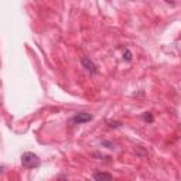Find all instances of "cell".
I'll return each mask as SVG.
<instances>
[{
    "mask_svg": "<svg viewBox=\"0 0 181 181\" xmlns=\"http://www.w3.org/2000/svg\"><path fill=\"white\" fill-rule=\"evenodd\" d=\"M102 144H103V146H107V147H109V149H113V147H115V144H113V143H110V141H106V140H103V141H102Z\"/></svg>",
    "mask_w": 181,
    "mask_h": 181,
    "instance_id": "6",
    "label": "cell"
},
{
    "mask_svg": "<svg viewBox=\"0 0 181 181\" xmlns=\"http://www.w3.org/2000/svg\"><path fill=\"white\" fill-rule=\"evenodd\" d=\"M93 116L90 113H85V112H81V113H76L72 119L69 120V123H75V124H81V123H86V122L92 120Z\"/></svg>",
    "mask_w": 181,
    "mask_h": 181,
    "instance_id": "2",
    "label": "cell"
},
{
    "mask_svg": "<svg viewBox=\"0 0 181 181\" xmlns=\"http://www.w3.org/2000/svg\"><path fill=\"white\" fill-rule=\"evenodd\" d=\"M93 178H95L96 181H105V180H112V174H109V173H95L93 174Z\"/></svg>",
    "mask_w": 181,
    "mask_h": 181,
    "instance_id": "4",
    "label": "cell"
},
{
    "mask_svg": "<svg viewBox=\"0 0 181 181\" xmlns=\"http://www.w3.org/2000/svg\"><path fill=\"white\" fill-rule=\"evenodd\" d=\"M166 3H170V4H175V0H164Z\"/></svg>",
    "mask_w": 181,
    "mask_h": 181,
    "instance_id": "9",
    "label": "cell"
},
{
    "mask_svg": "<svg viewBox=\"0 0 181 181\" xmlns=\"http://www.w3.org/2000/svg\"><path fill=\"white\" fill-rule=\"evenodd\" d=\"M109 126H115V127H119L120 126V122H109Z\"/></svg>",
    "mask_w": 181,
    "mask_h": 181,
    "instance_id": "8",
    "label": "cell"
},
{
    "mask_svg": "<svg viewBox=\"0 0 181 181\" xmlns=\"http://www.w3.org/2000/svg\"><path fill=\"white\" fill-rule=\"evenodd\" d=\"M81 64H82V67L88 71V72H90V74H96V72H98V67H96V65L90 61V58H88V57H82V58H81Z\"/></svg>",
    "mask_w": 181,
    "mask_h": 181,
    "instance_id": "3",
    "label": "cell"
},
{
    "mask_svg": "<svg viewBox=\"0 0 181 181\" xmlns=\"http://www.w3.org/2000/svg\"><path fill=\"white\" fill-rule=\"evenodd\" d=\"M21 164L27 168H36L40 166V157L31 151H25L21 156Z\"/></svg>",
    "mask_w": 181,
    "mask_h": 181,
    "instance_id": "1",
    "label": "cell"
},
{
    "mask_svg": "<svg viewBox=\"0 0 181 181\" xmlns=\"http://www.w3.org/2000/svg\"><path fill=\"white\" fill-rule=\"evenodd\" d=\"M123 58L126 59V61H132V52H130L129 50H126L123 54Z\"/></svg>",
    "mask_w": 181,
    "mask_h": 181,
    "instance_id": "5",
    "label": "cell"
},
{
    "mask_svg": "<svg viewBox=\"0 0 181 181\" xmlns=\"http://www.w3.org/2000/svg\"><path fill=\"white\" fill-rule=\"evenodd\" d=\"M144 119H146L147 122H150V123H151V122H153V116H151V113H146V115H144Z\"/></svg>",
    "mask_w": 181,
    "mask_h": 181,
    "instance_id": "7",
    "label": "cell"
}]
</instances>
